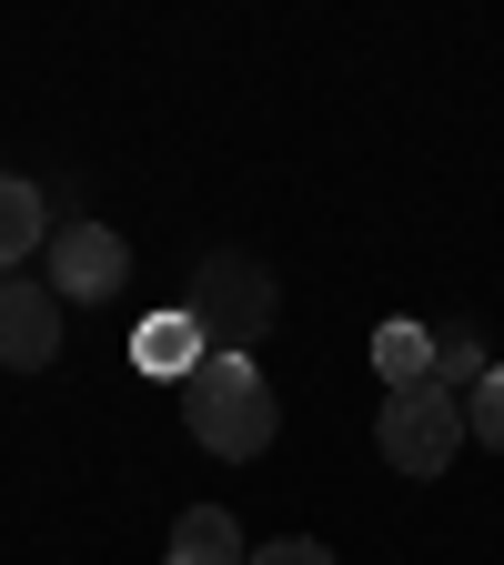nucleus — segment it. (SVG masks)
Segmentation results:
<instances>
[{
	"label": "nucleus",
	"instance_id": "obj_1",
	"mask_svg": "<svg viewBox=\"0 0 504 565\" xmlns=\"http://www.w3.org/2000/svg\"><path fill=\"white\" fill-rule=\"evenodd\" d=\"M182 424H192L202 455L253 465V455L282 435V404H272V384H262L253 353H202V364L182 374Z\"/></svg>",
	"mask_w": 504,
	"mask_h": 565
},
{
	"label": "nucleus",
	"instance_id": "obj_2",
	"mask_svg": "<svg viewBox=\"0 0 504 565\" xmlns=\"http://www.w3.org/2000/svg\"><path fill=\"white\" fill-rule=\"evenodd\" d=\"M192 323H202V343L212 353H253L262 333H272V313H282V294H272V273L253 263V253H202V273H192V303H182Z\"/></svg>",
	"mask_w": 504,
	"mask_h": 565
},
{
	"label": "nucleus",
	"instance_id": "obj_3",
	"mask_svg": "<svg viewBox=\"0 0 504 565\" xmlns=\"http://www.w3.org/2000/svg\"><path fill=\"white\" fill-rule=\"evenodd\" d=\"M374 445H384V465H394V475L435 484V475L464 455V394H444V384L384 394V414H374Z\"/></svg>",
	"mask_w": 504,
	"mask_h": 565
},
{
	"label": "nucleus",
	"instance_id": "obj_4",
	"mask_svg": "<svg viewBox=\"0 0 504 565\" xmlns=\"http://www.w3.org/2000/svg\"><path fill=\"white\" fill-rule=\"evenodd\" d=\"M51 353H61V294H51V273H0V364L41 374Z\"/></svg>",
	"mask_w": 504,
	"mask_h": 565
},
{
	"label": "nucleus",
	"instance_id": "obj_5",
	"mask_svg": "<svg viewBox=\"0 0 504 565\" xmlns=\"http://www.w3.org/2000/svg\"><path fill=\"white\" fill-rule=\"evenodd\" d=\"M121 273H131V243H121L111 223H71V233H51V294H61V303H101V294H121Z\"/></svg>",
	"mask_w": 504,
	"mask_h": 565
},
{
	"label": "nucleus",
	"instance_id": "obj_6",
	"mask_svg": "<svg viewBox=\"0 0 504 565\" xmlns=\"http://www.w3.org/2000/svg\"><path fill=\"white\" fill-rule=\"evenodd\" d=\"M374 374H384V394H414V384H435V323H414V313L374 323Z\"/></svg>",
	"mask_w": 504,
	"mask_h": 565
},
{
	"label": "nucleus",
	"instance_id": "obj_7",
	"mask_svg": "<svg viewBox=\"0 0 504 565\" xmlns=\"http://www.w3.org/2000/svg\"><path fill=\"white\" fill-rule=\"evenodd\" d=\"M31 253H51V212L21 172H0V273H21Z\"/></svg>",
	"mask_w": 504,
	"mask_h": 565
},
{
	"label": "nucleus",
	"instance_id": "obj_8",
	"mask_svg": "<svg viewBox=\"0 0 504 565\" xmlns=\"http://www.w3.org/2000/svg\"><path fill=\"white\" fill-rule=\"evenodd\" d=\"M202 353H212V343H202V323H192V313H152V323L131 333V364H141V374H172V384L202 364Z\"/></svg>",
	"mask_w": 504,
	"mask_h": 565
},
{
	"label": "nucleus",
	"instance_id": "obj_9",
	"mask_svg": "<svg viewBox=\"0 0 504 565\" xmlns=\"http://www.w3.org/2000/svg\"><path fill=\"white\" fill-rule=\"evenodd\" d=\"M172 565H253V545H243V525L223 505H192L172 525Z\"/></svg>",
	"mask_w": 504,
	"mask_h": 565
},
{
	"label": "nucleus",
	"instance_id": "obj_10",
	"mask_svg": "<svg viewBox=\"0 0 504 565\" xmlns=\"http://www.w3.org/2000/svg\"><path fill=\"white\" fill-rule=\"evenodd\" d=\"M435 384H444V394H474V384H484V343H474V323H444V333H435Z\"/></svg>",
	"mask_w": 504,
	"mask_h": 565
},
{
	"label": "nucleus",
	"instance_id": "obj_11",
	"mask_svg": "<svg viewBox=\"0 0 504 565\" xmlns=\"http://www.w3.org/2000/svg\"><path fill=\"white\" fill-rule=\"evenodd\" d=\"M464 435H474V445H494V455H504V364H484V384H474V394H464Z\"/></svg>",
	"mask_w": 504,
	"mask_h": 565
},
{
	"label": "nucleus",
	"instance_id": "obj_12",
	"mask_svg": "<svg viewBox=\"0 0 504 565\" xmlns=\"http://www.w3.org/2000/svg\"><path fill=\"white\" fill-rule=\"evenodd\" d=\"M253 565H343V555H333L323 535H272V545H262Z\"/></svg>",
	"mask_w": 504,
	"mask_h": 565
}]
</instances>
